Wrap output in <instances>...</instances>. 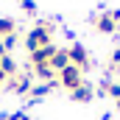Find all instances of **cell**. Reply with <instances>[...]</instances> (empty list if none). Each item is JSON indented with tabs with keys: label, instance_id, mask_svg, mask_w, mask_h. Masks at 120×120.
Listing matches in <instances>:
<instances>
[{
	"label": "cell",
	"instance_id": "cell-1",
	"mask_svg": "<svg viewBox=\"0 0 120 120\" xmlns=\"http://www.w3.org/2000/svg\"><path fill=\"white\" fill-rule=\"evenodd\" d=\"M50 34H53V25H50V22H36V25L25 34V50L34 53V50L50 45Z\"/></svg>",
	"mask_w": 120,
	"mask_h": 120
},
{
	"label": "cell",
	"instance_id": "cell-2",
	"mask_svg": "<svg viewBox=\"0 0 120 120\" xmlns=\"http://www.w3.org/2000/svg\"><path fill=\"white\" fill-rule=\"evenodd\" d=\"M59 84L61 87H64V90H78V87H81V84H84V78H81V70H78V67H73V64H70V67H64V70H61L59 73Z\"/></svg>",
	"mask_w": 120,
	"mask_h": 120
},
{
	"label": "cell",
	"instance_id": "cell-3",
	"mask_svg": "<svg viewBox=\"0 0 120 120\" xmlns=\"http://www.w3.org/2000/svg\"><path fill=\"white\" fill-rule=\"evenodd\" d=\"M67 56H70V64H73V67H78V70H87V67H90L87 48H84V45H78V42L67 48Z\"/></svg>",
	"mask_w": 120,
	"mask_h": 120
},
{
	"label": "cell",
	"instance_id": "cell-4",
	"mask_svg": "<svg viewBox=\"0 0 120 120\" xmlns=\"http://www.w3.org/2000/svg\"><path fill=\"white\" fill-rule=\"evenodd\" d=\"M56 53H59V48L50 42V45H45V48H39V50H34V53H31V64H34V67H36V64H48Z\"/></svg>",
	"mask_w": 120,
	"mask_h": 120
},
{
	"label": "cell",
	"instance_id": "cell-5",
	"mask_svg": "<svg viewBox=\"0 0 120 120\" xmlns=\"http://www.w3.org/2000/svg\"><path fill=\"white\" fill-rule=\"evenodd\" d=\"M95 28L101 31V34H115L120 28V22L112 17V11H103L101 17H95Z\"/></svg>",
	"mask_w": 120,
	"mask_h": 120
},
{
	"label": "cell",
	"instance_id": "cell-6",
	"mask_svg": "<svg viewBox=\"0 0 120 120\" xmlns=\"http://www.w3.org/2000/svg\"><path fill=\"white\" fill-rule=\"evenodd\" d=\"M8 87H11L14 92H20V95H25V92L34 90V84H31L28 75H17V78H11V81H8Z\"/></svg>",
	"mask_w": 120,
	"mask_h": 120
},
{
	"label": "cell",
	"instance_id": "cell-7",
	"mask_svg": "<svg viewBox=\"0 0 120 120\" xmlns=\"http://www.w3.org/2000/svg\"><path fill=\"white\" fill-rule=\"evenodd\" d=\"M48 64H50V70L59 75L64 67H70V56H67V50H59V53H56V56H53L50 61H48Z\"/></svg>",
	"mask_w": 120,
	"mask_h": 120
},
{
	"label": "cell",
	"instance_id": "cell-8",
	"mask_svg": "<svg viewBox=\"0 0 120 120\" xmlns=\"http://www.w3.org/2000/svg\"><path fill=\"white\" fill-rule=\"evenodd\" d=\"M70 98H73V101H78V103H90L92 98H95V92H92V87L81 84L78 90H73V92H70Z\"/></svg>",
	"mask_w": 120,
	"mask_h": 120
},
{
	"label": "cell",
	"instance_id": "cell-9",
	"mask_svg": "<svg viewBox=\"0 0 120 120\" xmlns=\"http://www.w3.org/2000/svg\"><path fill=\"white\" fill-rule=\"evenodd\" d=\"M34 75H36V78H39L42 84H45V81H53V78H56V73L50 70V64H36V67H34Z\"/></svg>",
	"mask_w": 120,
	"mask_h": 120
},
{
	"label": "cell",
	"instance_id": "cell-10",
	"mask_svg": "<svg viewBox=\"0 0 120 120\" xmlns=\"http://www.w3.org/2000/svg\"><path fill=\"white\" fill-rule=\"evenodd\" d=\"M98 92H101V95H112L115 101H120V84H115V81H103Z\"/></svg>",
	"mask_w": 120,
	"mask_h": 120
},
{
	"label": "cell",
	"instance_id": "cell-11",
	"mask_svg": "<svg viewBox=\"0 0 120 120\" xmlns=\"http://www.w3.org/2000/svg\"><path fill=\"white\" fill-rule=\"evenodd\" d=\"M0 70H3L6 75H17V61H14L8 53H6V56L0 59Z\"/></svg>",
	"mask_w": 120,
	"mask_h": 120
},
{
	"label": "cell",
	"instance_id": "cell-12",
	"mask_svg": "<svg viewBox=\"0 0 120 120\" xmlns=\"http://www.w3.org/2000/svg\"><path fill=\"white\" fill-rule=\"evenodd\" d=\"M14 28H17V22H14L11 17H3V20H0V39L8 36V34H14Z\"/></svg>",
	"mask_w": 120,
	"mask_h": 120
},
{
	"label": "cell",
	"instance_id": "cell-13",
	"mask_svg": "<svg viewBox=\"0 0 120 120\" xmlns=\"http://www.w3.org/2000/svg\"><path fill=\"white\" fill-rule=\"evenodd\" d=\"M53 84H56V81H45V84H36V87L31 90V95H34V98H45L48 92L53 90Z\"/></svg>",
	"mask_w": 120,
	"mask_h": 120
},
{
	"label": "cell",
	"instance_id": "cell-14",
	"mask_svg": "<svg viewBox=\"0 0 120 120\" xmlns=\"http://www.w3.org/2000/svg\"><path fill=\"white\" fill-rule=\"evenodd\" d=\"M0 42H3V48H6V53H8V50L17 45V34H8V36H3Z\"/></svg>",
	"mask_w": 120,
	"mask_h": 120
},
{
	"label": "cell",
	"instance_id": "cell-15",
	"mask_svg": "<svg viewBox=\"0 0 120 120\" xmlns=\"http://www.w3.org/2000/svg\"><path fill=\"white\" fill-rule=\"evenodd\" d=\"M20 3H22V8H25L28 14H36V3H34V0H20Z\"/></svg>",
	"mask_w": 120,
	"mask_h": 120
},
{
	"label": "cell",
	"instance_id": "cell-16",
	"mask_svg": "<svg viewBox=\"0 0 120 120\" xmlns=\"http://www.w3.org/2000/svg\"><path fill=\"white\" fill-rule=\"evenodd\" d=\"M112 70H120V48L112 50Z\"/></svg>",
	"mask_w": 120,
	"mask_h": 120
},
{
	"label": "cell",
	"instance_id": "cell-17",
	"mask_svg": "<svg viewBox=\"0 0 120 120\" xmlns=\"http://www.w3.org/2000/svg\"><path fill=\"white\" fill-rule=\"evenodd\" d=\"M8 120H31L25 112H14V115H8Z\"/></svg>",
	"mask_w": 120,
	"mask_h": 120
},
{
	"label": "cell",
	"instance_id": "cell-18",
	"mask_svg": "<svg viewBox=\"0 0 120 120\" xmlns=\"http://www.w3.org/2000/svg\"><path fill=\"white\" fill-rule=\"evenodd\" d=\"M112 17H115V20L120 22V8H115V11H112Z\"/></svg>",
	"mask_w": 120,
	"mask_h": 120
},
{
	"label": "cell",
	"instance_id": "cell-19",
	"mask_svg": "<svg viewBox=\"0 0 120 120\" xmlns=\"http://www.w3.org/2000/svg\"><path fill=\"white\" fill-rule=\"evenodd\" d=\"M6 78H8V75H6V73L0 70V84H6Z\"/></svg>",
	"mask_w": 120,
	"mask_h": 120
},
{
	"label": "cell",
	"instance_id": "cell-20",
	"mask_svg": "<svg viewBox=\"0 0 120 120\" xmlns=\"http://www.w3.org/2000/svg\"><path fill=\"white\" fill-rule=\"evenodd\" d=\"M0 56H6V48H3V42H0Z\"/></svg>",
	"mask_w": 120,
	"mask_h": 120
},
{
	"label": "cell",
	"instance_id": "cell-21",
	"mask_svg": "<svg viewBox=\"0 0 120 120\" xmlns=\"http://www.w3.org/2000/svg\"><path fill=\"white\" fill-rule=\"evenodd\" d=\"M0 120H8V115H6V112H0Z\"/></svg>",
	"mask_w": 120,
	"mask_h": 120
},
{
	"label": "cell",
	"instance_id": "cell-22",
	"mask_svg": "<svg viewBox=\"0 0 120 120\" xmlns=\"http://www.w3.org/2000/svg\"><path fill=\"white\" fill-rule=\"evenodd\" d=\"M117 109H120V101H117Z\"/></svg>",
	"mask_w": 120,
	"mask_h": 120
}]
</instances>
